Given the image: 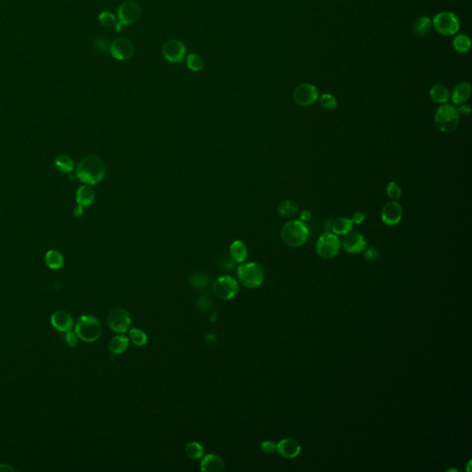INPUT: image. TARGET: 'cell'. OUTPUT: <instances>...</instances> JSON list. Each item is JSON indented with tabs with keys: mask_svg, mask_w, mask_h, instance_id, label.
Instances as JSON below:
<instances>
[{
	"mask_svg": "<svg viewBox=\"0 0 472 472\" xmlns=\"http://www.w3.org/2000/svg\"><path fill=\"white\" fill-rule=\"evenodd\" d=\"M105 174L106 168L104 162L93 155L83 158L77 167V177L86 184L100 183L105 178Z\"/></svg>",
	"mask_w": 472,
	"mask_h": 472,
	"instance_id": "cell-1",
	"label": "cell"
},
{
	"mask_svg": "<svg viewBox=\"0 0 472 472\" xmlns=\"http://www.w3.org/2000/svg\"><path fill=\"white\" fill-rule=\"evenodd\" d=\"M310 236L306 222L300 219L290 220L281 230V239L289 247L297 248L305 245Z\"/></svg>",
	"mask_w": 472,
	"mask_h": 472,
	"instance_id": "cell-2",
	"label": "cell"
},
{
	"mask_svg": "<svg viewBox=\"0 0 472 472\" xmlns=\"http://www.w3.org/2000/svg\"><path fill=\"white\" fill-rule=\"evenodd\" d=\"M237 278L239 282L246 288H256L265 280V272L262 267L257 263H245L238 267Z\"/></svg>",
	"mask_w": 472,
	"mask_h": 472,
	"instance_id": "cell-3",
	"label": "cell"
},
{
	"mask_svg": "<svg viewBox=\"0 0 472 472\" xmlns=\"http://www.w3.org/2000/svg\"><path fill=\"white\" fill-rule=\"evenodd\" d=\"M460 115L454 105H441L435 114V125L439 131L450 133L458 127Z\"/></svg>",
	"mask_w": 472,
	"mask_h": 472,
	"instance_id": "cell-4",
	"label": "cell"
},
{
	"mask_svg": "<svg viewBox=\"0 0 472 472\" xmlns=\"http://www.w3.org/2000/svg\"><path fill=\"white\" fill-rule=\"evenodd\" d=\"M75 332L81 341L94 342L101 337L102 326L95 316L81 315L75 326Z\"/></svg>",
	"mask_w": 472,
	"mask_h": 472,
	"instance_id": "cell-5",
	"label": "cell"
},
{
	"mask_svg": "<svg viewBox=\"0 0 472 472\" xmlns=\"http://www.w3.org/2000/svg\"><path fill=\"white\" fill-rule=\"evenodd\" d=\"M341 242L339 236L333 233H324L316 242V253L324 259H332L338 255Z\"/></svg>",
	"mask_w": 472,
	"mask_h": 472,
	"instance_id": "cell-6",
	"label": "cell"
},
{
	"mask_svg": "<svg viewBox=\"0 0 472 472\" xmlns=\"http://www.w3.org/2000/svg\"><path fill=\"white\" fill-rule=\"evenodd\" d=\"M433 25L440 35H454L459 30V20L454 13L443 11L436 15L433 20Z\"/></svg>",
	"mask_w": 472,
	"mask_h": 472,
	"instance_id": "cell-7",
	"label": "cell"
},
{
	"mask_svg": "<svg viewBox=\"0 0 472 472\" xmlns=\"http://www.w3.org/2000/svg\"><path fill=\"white\" fill-rule=\"evenodd\" d=\"M141 12V7L137 1L127 0L123 2L117 10L118 22L125 27L132 25L140 19Z\"/></svg>",
	"mask_w": 472,
	"mask_h": 472,
	"instance_id": "cell-8",
	"label": "cell"
},
{
	"mask_svg": "<svg viewBox=\"0 0 472 472\" xmlns=\"http://www.w3.org/2000/svg\"><path fill=\"white\" fill-rule=\"evenodd\" d=\"M239 291L237 280L231 276H221L213 284V292L221 300H231Z\"/></svg>",
	"mask_w": 472,
	"mask_h": 472,
	"instance_id": "cell-9",
	"label": "cell"
},
{
	"mask_svg": "<svg viewBox=\"0 0 472 472\" xmlns=\"http://www.w3.org/2000/svg\"><path fill=\"white\" fill-rule=\"evenodd\" d=\"M109 327L118 334L127 332L131 325V318L128 312L124 308H115L107 317Z\"/></svg>",
	"mask_w": 472,
	"mask_h": 472,
	"instance_id": "cell-10",
	"label": "cell"
},
{
	"mask_svg": "<svg viewBox=\"0 0 472 472\" xmlns=\"http://www.w3.org/2000/svg\"><path fill=\"white\" fill-rule=\"evenodd\" d=\"M292 97L294 102L301 106H310L314 105L319 98L317 88L313 84L303 83L295 88Z\"/></svg>",
	"mask_w": 472,
	"mask_h": 472,
	"instance_id": "cell-11",
	"label": "cell"
},
{
	"mask_svg": "<svg viewBox=\"0 0 472 472\" xmlns=\"http://www.w3.org/2000/svg\"><path fill=\"white\" fill-rule=\"evenodd\" d=\"M163 54L167 61L181 63L186 55V47L180 40L171 39L163 44Z\"/></svg>",
	"mask_w": 472,
	"mask_h": 472,
	"instance_id": "cell-12",
	"label": "cell"
},
{
	"mask_svg": "<svg viewBox=\"0 0 472 472\" xmlns=\"http://www.w3.org/2000/svg\"><path fill=\"white\" fill-rule=\"evenodd\" d=\"M403 217L402 206L397 201L386 203L381 211V219L386 226L398 225Z\"/></svg>",
	"mask_w": 472,
	"mask_h": 472,
	"instance_id": "cell-13",
	"label": "cell"
},
{
	"mask_svg": "<svg viewBox=\"0 0 472 472\" xmlns=\"http://www.w3.org/2000/svg\"><path fill=\"white\" fill-rule=\"evenodd\" d=\"M109 51L116 60L127 61L134 54V46L129 40L119 38L110 44Z\"/></svg>",
	"mask_w": 472,
	"mask_h": 472,
	"instance_id": "cell-14",
	"label": "cell"
},
{
	"mask_svg": "<svg viewBox=\"0 0 472 472\" xmlns=\"http://www.w3.org/2000/svg\"><path fill=\"white\" fill-rule=\"evenodd\" d=\"M341 245L347 253L359 254L367 248V241L362 234L350 232L348 235L344 236Z\"/></svg>",
	"mask_w": 472,
	"mask_h": 472,
	"instance_id": "cell-15",
	"label": "cell"
},
{
	"mask_svg": "<svg viewBox=\"0 0 472 472\" xmlns=\"http://www.w3.org/2000/svg\"><path fill=\"white\" fill-rule=\"evenodd\" d=\"M277 451L283 457L293 458L300 454L301 446L296 440L291 438H286V439H282L277 445Z\"/></svg>",
	"mask_w": 472,
	"mask_h": 472,
	"instance_id": "cell-16",
	"label": "cell"
},
{
	"mask_svg": "<svg viewBox=\"0 0 472 472\" xmlns=\"http://www.w3.org/2000/svg\"><path fill=\"white\" fill-rule=\"evenodd\" d=\"M53 327L61 332H68L73 327V319L66 311H57L51 316Z\"/></svg>",
	"mask_w": 472,
	"mask_h": 472,
	"instance_id": "cell-17",
	"label": "cell"
},
{
	"mask_svg": "<svg viewBox=\"0 0 472 472\" xmlns=\"http://www.w3.org/2000/svg\"><path fill=\"white\" fill-rule=\"evenodd\" d=\"M471 94H472L471 84L466 81H462L455 85V87L452 91V94L450 95V98L455 105H461L470 99Z\"/></svg>",
	"mask_w": 472,
	"mask_h": 472,
	"instance_id": "cell-18",
	"label": "cell"
},
{
	"mask_svg": "<svg viewBox=\"0 0 472 472\" xmlns=\"http://www.w3.org/2000/svg\"><path fill=\"white\" fill-rule=\"evenodd\" d=\"M200 470L204 472H220L224 470V463L219 455L210 454L203 457Z\"/></svg>",
	"mask_w": 472,
	"mask_h": 472,
	"instance_id": "cell-19",
	"label": "cell"
},
{
	"mask_svg": "<svg viewBox=\"0 0 472 472\" xmlns=\"http://www.w3.org/2000/svg\"><path fill=\"white\" fill-rule=\"evenodd\" d=\"M94 199H95V192L89 184L80 186L76 194V200L78 202L79 206H81L83 208L91 206L94 201Z\"/></svg>",
	"mask_w": 472,
	"mask_h": 472,
	"instance_id": "cell-20",
	"label": "cell"
},
{
	"mask_svg": "<svg viewBox=\"0 0 472 472\" xmlns=\"http://www.w3.org/2000/svg\"><path fill=\"white\" fill-rule=\"evenodd\" d=\"M430 97L438 105H445L450 100V92L446 86L437 84L430 90Z\"/></svg>",
	"mask_w": 472,
	"mask_h": 472,
	"instance_id": "cell-21",
	"label": "cell"
},
{
	"mask_svg": "<svg viewBox=\"0 0 472 472\" xmlns=\"http://www.w3.org/2000/svg\"><path fill=\"white\" fill-rule=\"evenodd\" d=\"M230 254L234 261L243 263L247 256L246 245L242 241H235L230 246Z\"/></svg>",
	"mask_w": 472,
	"mask_h": 472,
	"instance_id": "cell-22",
	"label": "cell"
},
{
	"mask_svg": "<svg viewBox=\"0 0 472 472\" xmlns=\"http://www.w3.org/2000/svg\"><path fill=\"white\" fill-rule=\"evenodd\" d=\"M353 222L351 219L339 218L332 223V232L336 236H346L352 231Z\"/></svg>",
	"mask_w": 472,
	"mask_h": 472,
	"instance_id": "cell-23",
	"label": "cell"
},
{
	"mask_svg": "<svg viewBox=\"0 0 472 472\" xmlns=\"http://www.w3.org/2000/svg\"><path fill=\"white\" fill-rule=\"evenodd\" d=\"M128 344H129L128 338H127L125 335L120 334L115 336L111 340L109 343V349L112 353L118 355L127 350L128 348Z\"/></svg>",
	"mask_w": 472,
	"mask_h": 472,
	"instance_id": "cell-24",
	"label": "cell"
},
{
	"mask_svg": "<svg viewBox=\"0 0 472 472\" xmlns=\"http://www.w3.org/2000/svg\"><path fill=\"white\" fill-rule=\"evenodd\" d=\"M45 264L51 270H59L64 265V257L57 250H49L45 254Z\"/></svg>",
	"mask_w": 472,
	"mask_h": 472,
	"instance_id": "cell-25",
	"label": "cell"
},
{
	"mask_svg": "<svg viewBox=\"0 0 472 472\" xmlns=\"http://www.w3.org/2000/svg\"><path fill=\"white\" fill-rule=\"evenodd\" d=\"M454 49L459 54H466L469 52L472 46L471 39L466 35H458L453 40Z\"/></svg>",
	"mask_w": 472,
	"mask_h": 472,
	"instance_id": "cell-26",
	"label": "cell"
},
{
	"mask_svg": "<svg viewBox=\"0 0 472 472\" xmlns=\"http://www.w3.org/2000/svg\"><path fill=\"white\" fill-rule=\"evenodd\" d=\"M298 210L297 204L291 200H283L278 207V213L280 217H292L296 214Z\"/></svg>",
	"mask_w": 472,
	"mask_h": 472,
	"instance_id": "cell-27",
	"label": "cell"
},
{
	"mask_svg": "<svg viewBox=\"0 0 472 472\" xmlns=\"http://www.w3.org/2000/svg\"><path fill=\"white\" fill-rule=\"evenodd\" d=\"M432 26L433 22L428 17H420L414 24V32L418 36L423 37L431 32Z\"/></svg>",
	"mask_w": 472,
	"mask_h": 472,
	"instance_id": "cell-28",
	"label": "cell"
},
{
	"mask_svg": "<svg viewBox=\"0 0 472 472\" xmlns=\"http://www.w3.org/2000/svg\"><path fill=\"white\" fill-rule=\"evenodd\" d=\"M185 454L191 459H200L204 455V447L197 442H190L185 446Z\"/></svg>",
	"mask_w": 472,
	"mask_h": 472,
	"instance_id": "cell-29",
	"label": "cell"
},
{
	"mask_svg": "<svg viewBox=\"0 0 472 472\" xmlns=\"http://www.w3.org/2000/svg\"><path fill=\"white\" fill-rule=\"evenodd\" d=\"M55 167L62 173H70L74 169V162L67 155H60L54 161Z\"/></svg>",
	"mask_w": 472,
	"mask_h": 472,
	"instance_id": "cell-30",
	"label": "cell"
},
{
	"mask_svg": "<svg viewBox=\"0 0 472 472\" xmlns=\"http://www.w3.org/2000/svg\"><path fill=\"white\" fill-rule=\"evenodd\" d=\"M186 66L191 71L198 72L203 69L204 61L200 55L192 53L186 56Z\"/></svg>",
	"mask_w": 472,
	"mask_h": 472,
	"instance_id": "cell-31",
	"label": "cell"
},
{
	"mask_svg": "<svg viewBox=\"0 0 472 472\" xmlns=\"http://www.w3.org/2000/svg\"><path fill=\"white\" fill-rule=\"evenodd\" d=\"M129 338L132 342L137 346H145L148 342L147 334L140 328H132L129 331Z\"/></svg>",
	"mask_w": 472,
	"mask_h": 472,
	"instance_id": "cell-32",
	"label": "cell"
},
{
	"mask_svg": "<svg viewBox=\"0 0 472 472\" xmlns=\"http://www.w3.org/2000/svg\"><path fill=\"white\" fill-rule=\"evenodd\" d=\"M385 192H386L387 197L392 201H397L398 200H399L400 197H401V194H402L400 185L397 184L396 182H390V183H388L387 185H386V187H385Z\"/></svg>",
	"mask_w": 472,
	"mask_h": 472,
	"instance_id": "cell-33",
	"label": "cell"
},
{
	"mask_svg": "<svg viewBox=\"0 0 472 472\" xmlns=\"http://www.w3.org/2000/svg\"><path fill=\"white\" fill-rule=\"evenodd\" d=\"M319 102L321 106L326 110H333L338 105L336 98L330 93H324L323 95L320 97Z\"/></svg>",
	"mask_w": 472,
	"mask_h": 472,
	"instance_id": "cell-34",
	"label": "cell"
},
{
	"mask_svg": "<svg viewBox=\"0 0 472 472\" xmlns=\"http://www.w3.org/2000/svg\"><path fill=\"white\" fill-rule=\"evenodd\" d=\"M98 20L105 27L114 26V24L116 23V18L112 12L109 11L102 12L98 17Z\"/></svg>",
	"mask_w": 472,
	"mask_h": 472,
	"instance_id": "cell-35",
	"label": "cell"
},
{
	"mask_svg": "<svg viewBox=\"0 0 472 472\" xmlns=\"http://www.w3.org/2000/svg\"><path fill=\"white\" fill-rule=\"evenodd\" d=\"M66 333H67V334H66L65 339H66V342H67V344H68L70 347H71V348H75V347L78 345V341H79V337H78V335L76 334V332H73V331H71V330H70V331H68V332Z\"/></svg>",
	"mask_w": 472,
	"mask_h": 472,
	"instance_id": "cell-36",
	"label": "cell"
},
{
	"mask_svg": "<svg viewBox=\"0 0 472 472\" xmlns=\"http://www.w3.org/2000/svg\"><path fill=\"white\" fill-rule=\"evenodd\" d=\"M261 448L265 453L271 454L277 450V445L272 441H264L261 444Z\"/></svg>",
	"mask_w": 472,
	"mask_h": 472,
	"instance_id": "cell-37",
	"label": "cell"
},
{
	"mask_svg": "<svg viewBox=\"0 0 472 472\" xmlns=\"http://www.w3.org/2000/svg\"><path fill=\"white\" fill-rule=\"evenodd\" d=\"M366 219V215L362 212V211H357L355 212L353 215H352V218H351V220L353 222V224H356V225H360L362 224L364 220Z\"/></svg>",
	"mask_w": 472,
	"mask_h": 472,
	"instance_id": "cell-38",
	"label": "cell"
},
{
	"mask_svg": "<svg viewBox=\"0 0 472 472\" xmlns=\"http://www.w3.org/2000/svg\"><path fill=\"white\" fill-rule=\"evenodd\" d=\"M95 48H96V50L101 53L107 52V50L109 49L108 44L106 43L105 39H100V38L97 39L95 41Z\"/></svg>",
	"mask_w": 472,
	"mask_h": 472,
	"instance_id": "cell-39",
	"label": "cell"
},
{
	"mask_svg": "<svg viewBox=\"0 0 472 472\" xmlns=\"http://www.w3.org/2000/svg\"><path fill=\"white\" fill-rule=\"evenodd\" d=\"M365 250H366V252H365V257L367 258L368 260H375V259L377 258L378 252H377L376 248L369 247V248H366Z\"/></svg>",
	"mask_w": 472,
	"mask_h": 472,
	"instance_id": "cell-40",
	"label": "cell"
},
{
	"mask_svg": "<svg viewBox=\"0 0 472 472\" xmlns=\"http://www.w3.org/2000/svg\"><path fill=\"white\" fill-rule=\"evenodd\" d=\"M457 112L459 115H469L472 112V108L470 105L463 104L459 106V108H457Z\"/></svg>",
	"mask_w": 472,
	"mask_h": 472,
	"instance_id": "cell-41",
	"label": "cell"
},
{
	"mask_svg": "<svg viewBox=\"0 0 472 472\" xmlns=\"http://www.w3.org/2000/svg\"><path fill=\"white\" fill-rule=\"evenodd\" d=\"M312 219V213L309 210H304L300 212V220L307 222Z\"/></svg>",
	"mask_w": 472,
	"mask_h": 472,
	"instance_id": "cell-42",
	"label": "cell"
},
{
	"mask_svg": "<svg viewBox=\"0 0 472 472\" xmlns=\"http://www.w3.org/2000/svg\"><path fill=\"white\" fill-rule=\"evenodd\" d=\"M15 471L11 466L7 464H0V472H13Z\"/></svg>",
	"mask_w": 472,
	"mask_h": 472,
	"instance_id": "cell-43",
	"label": "cell"
},
{
	"mask_svg": "<svg viewBox=\"0 0 472 472\" xmlns=\"http://www.w3.org/2000/svg\"><path fill=\"white\" fill-rule=\"evenodd\" d=\"M82 214H83V207H81V206H78V207L75 209V210H74V215H75L76 217H80Z\"/></svg>",
	"mask_w": 472,
	"mask_h": 472,
	"instance_id": "cell-44",
	"label": "cell"
}]
</instances>
